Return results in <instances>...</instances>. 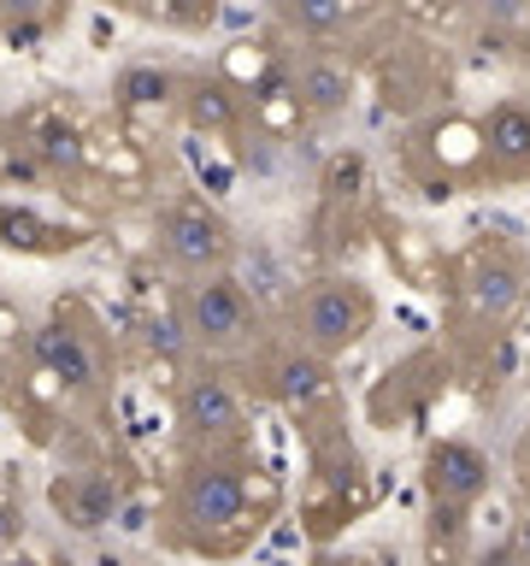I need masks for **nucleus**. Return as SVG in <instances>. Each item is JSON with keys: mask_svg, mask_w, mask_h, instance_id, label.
Returning <instances> with one entry per match:
<instances>
[{"mask_svg": "<svg viewBox=\"0 0 530 566\" xmlns=\"http://www.w3.org/2000/svg\"><path fill=\"white\" fill-rule=\"evenodd\" d=\"M254 460L247 454H194L183 472H177V490H171V520L189 543L201 548H224L236 543L247 525H259V507H254Z\"/></svg>", "mask_w": 530, "mask_h": 566, "instance_id": "f257e3e1", "label": "nucleus"}, {"mask_svg": "<svg viewBox=\"0 0 530 566\" xmlns=\"http://www.w3.org/2000/svg\"><path fill=\"white\" fill-rule=\"evenodd\" d=\"M171 318L183 331V343L194 354H247L259 348V301L247 295V283L236 272L224 277H189L171 301Z\"/></svg>", "mask_w": 530, "mask_h": 566, "instance_id": "f03ea898", "label": "nucleus"}, {"mask_svg": "<svg viewBox=\"0 0 530 566\" xmlns=\"http://www.w3.org/2000/svg\"><path fill=\"white\" fill-rule=\"evenodd\" d=\"M371 325H378V301H371V290L360 277H342V272L312 277L289 307V336L300 348L325 354V360L360 348Z\"/></svg>", "mask_w": 530, "mask_h": 566, "instance_id": "7ed1b4c3", "label": "nucleus"}, {"mask_svg": "<svg viewBox=\"0 0 530 566\" xmlns=\"http://www.w3.org/2000/svg\"><path fill=\"white\" fill-rule=\"evenodd\" d=\"M153 242H159L171 272H183V283L189 277H224L230 260H236V230H230V219L219 207L194 201V195L166 201L153 212Z\"/></svg>", "mask_w": 530, "mask_h": 566, "instance_id": "20e7f679", "label": "nucleus"}, {"mask_svg": "<svg viewBox=\"0 0 530 566\" xmlns=\"http://www.w3.org/2000/svg\"><path fill=\"white\" fill-rule=\"evenodd\" d=\"M177 424L194 442V454H230L242 449L247 437V401L242 384L230 378L224 366H194L183 384H177Z\"/></svg>", "mask_w": 530, "mask_h": 566, "instance_id": "39448f33", "label": "nucleus"}, {"mask_svg": "<svg viewBox=\"0 0 530 566\" xmlns=\"http://www.w3.org/2000/svg\"><path fill=\"white\" fill-rule=\"evenodd\" d=\"M454 295L466 318L477 331H501L512 313L524 307L530 295V272H524V254L519 248H501V242H484L459 260V277H454Z\"/></svg>", "mask_w": 530, "mask_h": 566, "instance_id": "423d86ee", "label": "nucleus"}, {"mask_svg": "<svg viewBox=\"0 0 530 566\" xmlns=\"http://www.w3.org/2000/svg\"><path fill=\"white\" fill-rule=\"evenodd\" d=\"M254 378H259V396H272L277 407H289V413H307V407L336 396V366L325 360V354L300 348L295 336L277 343V348H259Z\"/></svg>", "mask_w": 530, "mask_h": 566, "instance_id": "0eeeda50", "label": "nucleus"}, {"mask_svg": "<svg viewBox=\"0 0 530 566\" xmlns=\"http://www.w3.org/2000/svg\"><path fill=\"white\" fill-rule=\"evenodd\" d=\"M424 490H431V507L436 513H466L484 502L489 490V460L484 449H471V442L459 437H442L431 454H424Z\"/></svg>", "mask_w": 530, "mask_h": 566, "instance_id": "6e6552de", "label": "nucleus"}, {"mask_svg": "<svg viewBox=\"0 0 530 566\" xmlns=\"http://www.w3.org/2000/svg\"><path fill=\"white\" fill-rule=\"evenodd\" d=\"M289 95H295L300 113L336 118V113H348V106H353V95H360V77H353V65L342 60V53L307 48L295 60V71H289Z\"/></svg>", "mask_w": 530, "mask_h": 566, "instance_id": "1a4fd4ad", "label": "nucleus"}, {"mask_svg": "<svg viewBox=\"0 0 530 566\" xmlns=\"http://www.w3.org/2000/svg\"><path fill=\"white\" fill-rule=\"evenodd\" d=\"M477 148H484V177L501 184L530 177V101H495L477 118Z\"/></svg>", "mask_w": 530, "mask_h": 566, "instance_id": "9d476101", "label": "nucleus"}, {"mask_svg": "<svg viewBox=\"0 0 530 566\" xmlns=\"http://www.w3.org/2000/svg\"><path fill=\"white\" fill-rule=\"evenodd\" d=\"M35 360H42V371H47L60 389H71V396H88V389L100 384L95 348H88V336L71 331L65 318H53L47 331H35Z\"/></svg>", "mask_w": 530, "mask_h": 566, "instance_id": "9b49d317", "label": "nucleus"}, {"mask_svg": "<svg viewBox=\"0 0 530 566\" xmlns=\"http://www.w3.org/2000/svg\"><path fill=\"white\" fill-rule=\"evenodd\" d=\"M53 507H60L77 531H100L106 520H113L118 495H113V484H106L100 472H71V478L53 484Z\"/></svg>", "mask_w": 530, "mask_h": 566, "instance_id": "f8f14e48", "label": "nucleus"}, {"mask_svg": "<svg viewBox=\"0 0 530 566\" xmlns=\"http://www.w3.org/2000/svg\"><path fill=\"white\" fill-rule=\"evenodd\" d=\"M189 124L194 130H236V118H242V88L236 83H224V77H201V83H189Z\"/></svg>", "mask_w": 530, "mask_h": 566, "instance_id": "ddd939ff", "label": "nucleus"}, {"mask_svg": "<svg viewBox=\"0 0 530 566\" xmlns=\"http://www.w3.org/2000/svg\"><path fill=\"white\" fill-rule=\"evenodd\" d=\"M277 24L295 30L307 48H325L330 35H342V30L360 24V12H353V7H307V0H300V7H277Z\"/></svg>", "mask_w": 530, "mask_h": 566, "instance_id": "4468645a", "label": "nucleus"}, {"mask_svg": "<svg viewBox=\"0 0 530 566\" xmlns=\"http://www.w3.org/2000/svg\"><path fill=\"white\" fill-rule=\"evenodd\" d=\"M177 95V71L166 65H130L118 77V106H166Z\"/></svg>", "mask_w": 530, "mask_h": 566, "instance_id": "2eb2a0df", "label": "nucleus"}, {"mask_svg": "<svg viewBox=\"0 0 530 566\" xmlns=\"http://www.w3.org/2000/svg\"><path fill=\"white\" fill-rule=\"evenodd\" d=\"M0 242L7 248H71V242H83L77 230H53V224H35L30 212H12V207H0Z\"/></svg>", "mask_w": 530, "mask_h": 566, "instance_id": "dca6fc26", "label": "nucleus"}, {"mask_svg": "<svg viewBox=\"0 0 530 566\" xmlns=\"http://www.w3.org/2000/svg\"><path fill=\"white\" fill-rule=\"evenodd\" d=\"M0 348H7V336H0Z\"/></svg>", "mask_w": 530, "mask_h": 566, "instance_id": "f3484780", "label": "nucleus"}]
</instances>
